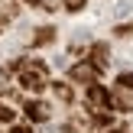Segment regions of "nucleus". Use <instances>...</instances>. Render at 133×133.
Wrapping results in <instances>:
<instances>
[{"instance_id":"nucleus-1","label":"nucleus","mask_w":133,"mask_h":133,"mask_svg":"<svg viewBox=\"0 0 133 133\" xmlns=\"http://www.w3.org/2000/svg\"><path fill=\"white\" fill-rule=\"evenodd\" d=\"M13 68H16L19 88H26V91H42L49 84V65L39 62V58H19V62H13Z\"/></svg>"},{"instance_id":"nucleus-2","label":"nucleus","mask_w":133,"mask_h":133,"mask_svg":"<svg viewBox=\"0 0 133 133\" xmlns=\"http://www.w3.org/2000/svg\"><path fill=\"white\" fill-rule=\"evenodd\" d=\"M114 107V94L104 84H91L88 88V114H104Z\"/></svg>"},{"instance_id":"nucleus-6","label":"nucleus","mask_w":133,"mask_h":133,"mask_svg":"<svg viewBox=\"0 0 133 133\" xmlns=\"http://www.w3.org/2000/svg\"><path fill=\"white\" fill-rule=\"evenodd\" d=\"M52 94H55L62 104H71V101H75V91H71L65 81H55V84H52Z\"/></svg>"},{"instance_id":"nucleus-12","label":"nucleus","mask_w":133,"mask_h":133,"mask_svg":"<svg viewBox=\"0 0 133 133\" xmlns=\"http://www.w3.org/2000/svg\"><path fill=\"white\" fill-rule=\"evenodd\" d=\"M81 6H84V0H65V10H71V13L81 10Z\"/></svg>"},{"instance_id":"nucleus-8","label":"nucleus","mask_w":133,"mask_h":133,"mask_svg":"<svg viewBox=\"0 0 133 133\" xmlns=\"http://www.w3.org/2000/svg\"><path fill=\"white\" fill-rule=\"evenodd\" d=\"M52 39H55V29H52V26H42V29L32 36V45H45V42H52Z\"/></svg>"},{"instance_id":"nucleus-3","label":"nucleus","mask_w":133,"mask_h":133,"mask_svg":"<svg viewBox=\"0 0 133 133\" xmlns=\"http://www.w3.org/2000/svg\"><path fill=\"white\" fill-rule=\"evenodd\" d=\"M97 75H101V68L97 65H91V62H78V65H71V71H68V78L71 81H78V84H97Z\"/></svg>"},{"instance_id":"nucleus-14","label":"nucleus","mask_w":133,"mask_h":133,"mask_svg":"<svg viewBox=\"0 0 133 133\" xmlns=\"http://www.w3.org/2000/svg\"><path fill=\"white\" fill-rule=\"evenodd\" d=\"M10 133H32V130H29V127H13Z\"/></svg>"},{"instance_id":"nucleus-9","label":"nucleus","mask_w":133,"mask_h":133,"mask_svg":"<svg viewBox=\"0 0 133 133\" xmlns=\"http://www.w3.org/2000/svg\"><path fill=\"white\" fill-rule=\"evenodd\" d=\"M117 88H123V91H133V71H123V75L117 78Z\"/></svg>"},{"instance_id":"nucleus-10","label":"nucleus","mask_w":133,"mask_h":133,"mask_svg":"<svg viewBox=\"0 0 133 133\" xmlns=\"http://www.w3.org/2000/svg\"><path fill=\"white\" fill-rule=\"evenodd\" d=\"M13 117H16V110L6 107V104H0V123H13Z\"/></svg>"},{"instance_id":"nucleus-5","label":"nucleus","mask_w":133,"mask_h":133,"mask_svg":"<svg viewBox=\"0 0 133 133\" xmlns=\"http://www.w3.org/2000/svg\"><path fill=\"white\" fill-rule=\"evenodd\" d=\"M107 45H104V42H97V45H91V58H88V62L91 65H97V68H107Z\"/></svg>"},{"instance_id":"nucleus-7","label":"nucleus","mask_w":133,"mask_h":133,"mask_svg":"<svg viewBox=\"0 0 133 133\" xmlns=\"http://www.w3.org/2000/svg\"><path fill=\"white\" fill-rule=\"evenodd\" d=\"M114 107H117V110H133V97H130L123 88L114 91Z\"/></svg>"},{"instance_id":"nucleus-4","label":"nucleus","mask_w":133,"mask_h":133,"mask_svg":"<svg viewBox=\"0 0 133 133\" xmlns=\"http://www.w3.org/2000/svg\"><path fill=\"white\" fill-rule=\"evenodd\" d=\"M23 110H26V117H29L32 123H45V120L52 117L49 104H42V101H26V104H23Z\"/></svg>"},{"instance_id":"nucleus-13","label":"nucleus","mask_w":133,"mask_h":133,"mask_svg":"<svg viewBox=\"0 0 133 133\" xmlns=\"http://www.w3.org/2000/svg\"><path fill=\"white\" fill-rule=\"evenodd\" d=\"M117 36H133V23H127V26H117Z\"/></svg>"},{"instance_id":"nucleus-11","label":"nucleus","mask_w":133,"mask_h":133,"mask_svg":"<svg viewBox=\"0 0 133 133\" xmlns=\"http://www.w3.org/2000/svg\"><path fill=\"white\" fill-rule=\"evenodd\" d=\"M26 3H32V6H42V10H55V6H58V0H26Z\"/></svg>"}]
</instances>
